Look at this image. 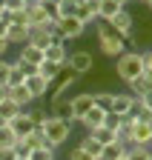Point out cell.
<instances>
[{"mask_svg": "<svg viewBox=\"0 0 152 160\" xmlns=\"http://www.w3.org/2000/svg\"><path fill=\"white\" fill-rule=\"evenodd\" d=\"M14 160H29V157H14Z\"/></svg>", "mask_w": 152, "mask_h": 160, "instance_id": "cell-44", "label": "cell"}, {"mask_svg": "<svg viewBox=\"0 0 152 160\" xmlns=\"http://www.w3.org/2000/svg\"><path fill=\"white\" fill-rule=\"evenodd\" d=\"M0 12H3V6H0Z\"/></svg>", "mask_w": 152, "mask_h": 160, "instance_id": "cell-49", "label": "cell"}, {"mask_svg": "<svg viewBox=\"0 0 152 160\" xmlns=\"http://www.w3.org/2000/svg\"><path fill=\"white\" fill-rule=\"evenodd\" d=\"M17 154H14V146L12 149H0V160H14Z\"/></svg>", "mask_w": 152, "mask_h": 160, "instance_id": "cell-38", "label": "cell"}, {"mask_svg": "<svg viewBox=\"0 0 152 160\" xmlns=\"http://www.w3.org/2000/svg\"><path fill=\"white\" fill-rule=\"evenodd\" d=\"M23 80H26V66L20 63V60H14V63L9 66V74H6V83H3V86H6V89H9V86H20Z\"/></svg>", "mask_w": 152, "mask_h": 160, "instance_id": "cell-19", "label": "cell"}, {"mask_svg": "<svg viewBox=\"0 0 152 160\" xmlns=\"http://www.w3.org/2000/svg\"><path fill=\"white\" fill-rule=\"evenodd\" d=\"M103 117H106V112H101L98 106H92V109H89V112H86V114L78 120V123H81V126L89 132V129H95V126H103Z\"/></svg>", "mask_w": 152, "mask_h": 160, "instance_id": "cell-20", "label": "cell"}, {"mask_svg": "<svg viewBox=\"0 0 152 160\" xmlns=\"http://www.w3.org/2000/svg\"><path fill=\"white\" fill-rule=\"evenodd\" d=\"M9 126H12V132L17 134V140H20V137H26L29 132H34V129H37V126L32 123V117H29V112H26V109H23L20 114H14V117L9 120Z\"/></svg>", "mask_w": 152, "mask_h": 160, "instance_id": "cell-10", "label": "cell"}, {"mask_svg": "<svg viewBox=\"0 0 152 160\" xmlns=\"http://www.w3.org/2000/svg\"><path fill=\"white\" fill-rule=\"evenodd\" d=\"M78 146H81V149H83V152H86L89 157H95V160H98V157H101V149H103V146H98V143H95V140H92L89 134H86V137L81 140V143H78Z\"/></svg>", "mask_w": 152, "mask_h": 160, "instance_id": "cell-28", "label": "cell"}, {"mask_svg": "<svg viewBox=\"0 0 152 160\" xmlns=\"http://www.w3.org/2000/svg\"><path fill=\"white\" fill-rule=\"evenodd\" d=\"M66 160H95V157H89L81 146H75V149H69V157H66Z\"/></svg>", "mask_w": 152, "mask_h": 160, "instance_id": "cell-33", "label": "cell"}, {"mask_svg": "<svg viewBox=\"0 0 152 160\" xmlns=\"http://www.w3.org/2000/svg\"><path fill=\"white\" fill-rule=\"evenodd\" d=\"M135 94H129V92H121V94H115L112 97V112H115L118 117H126L129 112H132V106H135Z\"/></svg>", "mask_w": 152, "mask_h": 160, "instance_id": "cell-11", "label": "cell"}, {"mask_svg": "<svg viewBox=\"0 0 152 160\" xmlns=\"http://www.w3.org/2000/svg\"><path fill=\"white\" fill-rule=\"evenodd\" d=\"M115 74H118V80H123V83H129V80L141 77V74H144V66H141V52L126 49L121 57H115Z\"/></svg>", "mask_w": 152, "mask_h": 160, "instance_id": "cell-2", "label": "cell"}, {"mask_svg": "<svg viewBox=\"0 0 152 160\" xmlns=\"http://www.w3.org/2000/svg\"><path fill=\"white\" fill-rule=\"evenodd\" d=\"M66 57H69L66 43H49L43 49V60H52V63H58V66H66Z\"/></svg>", "mask_w": 152, "mask_h": 160, "instance_id": "cell-14", "label": "cell"}, {"mask_svg": "<svg viewBox=\"0 0 152 160\" xmlns=\"http://www.w3.org/2000/svg\"><path fill=\"white\" fill-rule=\"evenodd\" d=\"M0 126H6V120H3V114H0Z\"/></svg>", "mask_w": 152, "mask_h": 160, "instance_id": "cell-43", "label": "cell"}, {"mask_svg": "<svg viewBox=\"0 0 152 160\" xmlns=\"http://www.w3.org/2000/svg\"><path fill=\"white\" fill-rule=\"evenodd\" d=\"M118 123H121V117H118L115 112H106V117H103V126H109V129H118Z\"/></svg>", "mask_w": 152, "mask_h": 160, "instance_id": "cell-34", "label": "cell"}, {"mask_svg": "<svg viewBox=\"0 0 152 160\" xmlns=\"http://www.w3.org/2000/svg\"><path fill=\"white\" fill-rule=\"evenodd\" d=\"M141 66H144V74L152 80V49H146V52H141Z\"/></svg>", "mask_w": 152, "mask_h": 160, "instance_id": "cell-31", "label": "cell"}, {"mask_svg": "<svg viewBox=\"0 0 152 160\" xmlns=\"http://www.w3.org/2000/svg\"><path fill=\"white\" fill-rule=\"evenodd\" d=\"M32 3H37V0H32Z\"/></svg>", "mask_w": 152, "mask_h": 160, "instance_id": "cell-47", "label": "cell"}, {"mask_svg": "<svg viewBox=\"0 0 152 160\" xmlns=\"http://www.w3.org/2000/svg\"><path fill=\"white\" fill-rule=\"evenodd\" d=\"M141 3H146V0H141Z\"/></svg>", "mask_w": 152, "mask_h": 160, "instance_id": "cell-46", "label": "cell"}, {"mask_svg": "<svg viewBox=\"0 0 152 160\" xmlns=\"http://www.w3.org/2000/svg\"><path fill=\"white\" fill-rule=\"evenodd\" d=\"M60 72H63V66H58V63H52V60H43V63L37 66V72H34V74H40L43 80H49V83H55V80L60 77Z\"/></svg>", "mask_w": 152, "mask_h": 160, "instance_id": "cell-21", "label": "cell"}, {"mask_svg": "<svg viewBox=\"0 0 152 160\" xmlns=\"http://www.w3.org/2000/svg\"><path fill=\"white\" fill-rule=\"evenodd\" d=\"M9 66H12L9 60H6V57H0V83H6V74H9Z\"/></svg>", "mask_w": 152, "mask_h": 160, "instance_id": "cell-36", "label": "cell"}, {"mask_svg": "<svg viewBox=\"0 0 152 160\" xmlns=\"http://www.w3.org/2000/svg\"><path fill=\"white\" fill-rule=\"evenodd\" d=\"M26 23L34 29V26H46V29H55V20L46 14V9L40 3H29L26 6Z\"/></svg>", "mask_w": 152, "mask_h": 160, "instance_id": "cell-5", "label": "cell"}, {"mask_svg": "<svg viewBox=\"0 0 152 160\" xmlns=\"http://www.w3.org/2000/svg\"><path fill=\"white\" fill-rule=\"evenodd\" d=\"M17 143V134L12 132V126L6 123V126H0V149H12Z\"/></svg>", "mask_w": 152, "mask_h": 160, "instance_id": "cell-27", "label": "cell"}, {"mask_svg": "<svg viewBox=\"0 0 152 160\" xmlns=\"http://www.w3.org/2000/svg\"><path fill=\"white\" fill-rule=\"evenodd\" d=\"M118 160H126V157H118Z\"/></svg>", "mask_w": 152, "mask_h": 160, "instance_id": "cell-45", "label": "cell"}, {"mask_svg": "<svg viewBox=\"0 0 152 160\" xmlns=\"http://www.w3.org/2000/svg\"><path fill=\"white\" fill-rule=\"evenodd\" d=\"M20 112H23V109H20V106H14L9 97L3 100V103H0V114H3V120H6V123H9V120H12L14 114H20Z\"/></svg>", "mask_w": 152, "mask_h": 160, "instance_id": "cell-29", "label": "cell"}, {"mask_svg": "<svg viewBox=\"0 0 152 160\" xmlns=\"http://www.w3.org/2000/svg\"><path fill=\"white\" fill-rule=\"evenodd\" d=\"M29 34H32V26H26V23H9L3 37L9 40V46H23L29 40Z\"/></svg>", "mask_w": 152, "mask_h": 160, "instance_id": "cell-7", "label": "cell"}, {"mask_svg": "<svg viewBox=\"0 0 152 160\" xmlns=\"http://www.w3.org/2000/svg\"><path fill=\"white\" fill-rule=\"evenodd\" d=\"M146 126H149V132H152V117H149V120H146Z\"/></svg>", "mask_w": 152, "mask_h": 160, "instance_id": "cell-41", "label": "cell"}, {"mask_svg": "<svg viewBox=\"0 0 152 160\" xmlns=\"http://www.w3.org/2000/svg\"><path fill=\"white\" fill-rule=\"evenodd\" d=\"M141 40H152V20L141 23Z\"/></svg>", "mask_w": 152, "mask_h": 160, "instance_id": "cell-35", "label": "cell"}, {"mask_svg": "<svg viewBox=\"0 0 152 160\" xmlns=\"http://www.w3.org/2000/svg\"><path fill=\"white\" fill-rule=\"evenodd\" d=\"M146 9H149V12H152V0H146Z\"/></svg>", "mask_w": 152, "mask_h": 160, "instance_id": "cell-42", "label": "cell"}, {"mask_svg": "<svg viewBox=\"0 0 152 160\" xmlns=\"http://www.w3.org/2000/svg\"><path fill=\"white\" fill-rule=\"evenodd\" d=\"M92 140H95V143H98V146H109V143H115V129H109V126H95V129H89L86 132Z\"/></svg>", "mask_w": 152, "mask_h": 160, "instance_id": "cell-16", "label": "cell"}, {"mask_svg": "<svg viewBox=\"0 0 152 160\" xmlns=\"http://www.w3.org/2000/svg\"><path fill=\"white\" fill-rule=\"evenodd\" d=\"M37 132L43 134V143H49V146H63L66 140H69V134H72V123L69 120H60V117H46L43 120V126H37Z\"/></svg>", "mask_w": 152, "mask_h": 160, "instance_id": "cell-1", "label": "cell"}, {"mask_svg": "<svg viewBox=\"0 0 152 160\" xmlns=\"http://www.w3.org/2000/svg\"><path fill=\"white\" fill-rule=\"evenodd\" d=\"M52 117H60V120H69V123H75V117H72V100L69 97H58V100H52Z\"/></svg>", "mask_w": 152, "mask_h": 160, "instance_id": "cell-15", "label": "cell"}, {"mask_svg": "<svg viewBox=\"0 0 152 160\" xmlns=\"http://www.w3.org/2000/svg\"><path fill=\"white\" fill-rule=\"evenodd\" d=\"M23 86L29 89V94L34 97V100H43L46 94H49V80H43L40 74H26V80H23Z\"/></svg>", "mask_w": 152, "mask_h": 160, "instance_id": "cell-8", "label": "cell"}, {"mask_svg": "<svg viewBox=\"0 0 152 160\" xmlns=\"http://www.w3.org/2000/svg\"><path fill=\"white\" fill-rule=\"evenodd\" d=\"M26 3H32V0H26Z\"/></svg>", "mask_w": 152, "mask_h": 160, "instance_id": "cell-48", "label": "cell"}, {"mask_svg": "<svg viewBox=\"0 0 152 160\" xmlns=\"http://www.w3.org/2000/svg\"><path fill=\"white\" fill-rule=\"evenodd\" d=\"M149 154H152V146H126L123 152L126 160H149Z\"/></svg>", "mask_w": 152, "mask_h": 160, "instance_id": "cell-24", "label": "cell"}, {"mask_svg": "<svg viewBox=\"0 0 152 160\" xmlns=\"http://www.w3.org/2000/svg\"><path fill=\"white\" fill-rule=\"evenodd\" d=\"M26 112H29V117H32V123H34V126H43V120L49 117L43 109H26Z\"/></svg>", "mask_w": 152, "mask_h": 160, "instance_id": "cell-32", "label": "cell"}, {"mask_svg": "<svg viewBox=\"0 0 152 160\" xmlns=\"http://www.w3.org/2000/svg\"><path fill=\"white\" fill-rule=\"evenodd\" d=\"M63 69H69V72H75L78 77H83V74H89L95 69V54L89 49H78V52H72L66 57V66Z\"/></svg>", "mask_w": 152, "mask_h": 160, "instance_id": "cell-3", "label": "cell"}, {"mask_svg": "<svg viewBox=\"0 0 152 160\" xmlns=\"http://www.w3.org/2000/svg\"><path fill=\"white\" fill-rule=\"evenodd\" d=\"M123 152H126V146L121 143V140H115V143H109V146L101 149V157L98 160H118V157H123Z\"/></svg>", "mask_w": 152, "mask_h": 160, "instance_id": "cell-22", "label": "cell"}, {"mask_svg": "<svg viewBox=\"0 0 152 160\" xmlns=\"http://www.w3.org/2000/svg\"><path fill=\"white\" fill-rule=\"evenodd\" d=\"M138 100H141V103H144V106H146V109L152 112V89H149V92H144V94H141Z\"/></svg>", "mask_w": 152, "mask_h": 160, "instance_id": "cell-37", "label": "cell"}, {"mask_svg": "<svg viewBox=\"0 0 152 160\" xmlns=\"http://www.w3.org/2000/svg\"><path fill=\"white\" fill-rule=\"evenodd\" d=\"M98 46H101V54L103 57H121L123 52H126V43H123V37L121 34H109V37H101L98 40Z\"/></svg>", "mask_w": 152, "mask_h": 160, "instance_id": "cell-6", "label": "cell"}, {"mask_svg": "<svg viewBox=\"0 0 152 160\" xmlns=\"http://www.w3.org/2000/svg\"><path fill=\"white\" fill-rule=\"evenodd\" d=\"M0 6H3V12H9V14H12V12H23L29 3H26V0H3Z\"/></svg>", "mask_w": 152, "mask_h": 160, "instance_id": "cell-30", "label": "cell"}, {"mask_svg": "<svg viewBox=\"0 0 152 160\" xmlns=\"http://www.w3.org/2000/svg\"><path fill=\"white\" fill-rule=\"evenodd\" d=\"M129 146H152V132L146 123H141V120H135L132 123V140Z\"/></svg>", "mask_w": 152, "mask_h": 160, "instance_id": "cell-12", "label": "cell"}, {"mask_svg": "<svg viewBox=\"0 0 152 160\" xmlns=\"http://www.w3.org/2000/svg\"><path fill=\"white\" fill-rule=\"evenodd\" d=\"M52 32H55V29H46V26H34L26 43H32V46H37V49H46V46L52 43Z\"/></svg>", "mask_w": 152, "mask_h": 160, "instance_id": "cell-17", "label": "cell"}, {"mask_svg": "<svg viewBox=\"0 0 152 160\" xmlns=\"http://www.w3.org/2000/svg\"><path fill=\"white\" fill-rule=\"evenodd\" d=\"M0 3H3V0H0Z\"/></svg>", "mask_w": 152, "mask_h": 160, "instance_id": "cell-51", "label": "cell"}, {"mask_svg": "<svg viewBox=\"0 0 152 160\" xmlns=\"http://www.w3.org/2000/svg\"><path fill=\"white\" fill-rule=\"evenodd\" d=\"M6 97L12 100L14 106H20V109H26L29 103H34V97L29 94V89H26L23 83H20V86H9V89H6Z\"/></svg>", "mask_w": 152, "mask_h": 160, "instance_id": "cell-13", "label": "cell"}, {"mask_svg": "<svg viewBox=\"0 0 152 160\" xmlns=\"http://www.w3.org/2000/svg\"><path fill=\"white\" fill-rule=\"evenodd\" d=\"M3 100H6V86L0 83V103H3Z\"/></svg>", "mask_w": 152, "mask_h": 160, "instance_id": "cell-40", "label": "cell"}, {"mask_svg": "<svg viewBox=\"0 0 152 160\" xmlns=\"http://www.w3.org/2000/svg\"><path fill=\"white\" fill-rule=\"evenodd\" d=\"M72 100V117H75V123L95 106V100H92V92H81V94H75V97H69Z\"/></svg>", "mask_w": 152, "mask_h": 160, "instance_id": "cell-9", "label": "cell"}, {"mask_svg": "<svg viewBox=\"0 0 152 160\" xmlns=\"http://www.w3.org/2000/svg\"><path fill=\"white\" fill-rule=\"evenodd\" d=\"M126 86L132 89L129 94H135V97H141L144 92H149V89H152V80H149L146 74H141V77H135V80H129V83H126Z\"/></svg>", "mask_w": 152, "mask_h": 160, "instance_id": "cell-23", "label": "cell"}, {"mask_svg": "<svg viewBox=\"0 0 152 160\" xmlns=\"http://www.w3.org/2000/svg\"><path fill=\"white\" fill-rule=\"evenodd\" d=\"M121 9H126V6H121L118 0H98V6H95V12H98V20H112Z\"/></svg>", "mask_w": 152, "mask_h": 160, "instance_id": "cell-18", "label": "cell"}, {"mask_svg": "<svg viewBox=\"0 0 152 160\" xmlns=\"http://www.w3.org/2000/svg\"><path fill=\"white\" fill-rule=\"evenodd\" d=\"M149 160H152V154H149Z\"/></svg>", "mask_w": 152, "mask_h": 160, "instance_id": "cell-50", "label": "cell"}, {"mask_svg": "<svg viewBox=\"0 0 152 160\" xmlns=\"http://www.w3.org/2000/svg\"><path fill=\"white\" fill-rule=\"evenodd\" d=\"M29 160H58V154H55V146L43 143V146H37V149L29 154Z\"/></svg>", "mask_w": 152, "mask_h": 160, "instance_id": "cell-26", "label": "cell"}, {"mask_svg": "<svg viewBox=\"0 0 152 160\" xmlns=\"http://www.w3.org/2000/svg\"><path fill=\"white\" fill-rule=\"evenodd\" d=\"M9 49H12V46H9V40H6V37H0V57H6Z\"/></svg>", "mask_w": 152, "mask_h": 160, "instance_id": "cell-39", "label": "cell"}, {"mask_svg": "<svg viewBox=\"0 0 152 160\" xmlns=\"http://www.w3.org/2000/svg\"><path fill=\"white\" fill-rule=\"evenodd\" d=\"M55 32H58V34L66 40V43H69V40H78V37H83V34H86V26H83L81 20L72 14V17H60L58 23H55Z\"/></svg>", "mask_w": 152, "mask_h": 160, "instance_id": "cell-4", "label": "cell"}, {"mask_svg": "<svg viewBox=\"0 0 152 160\" xmlns=\"http://www.w3.org/2000/svg\"><path fill=\"white\" fill-rule=\"evenodd\" d=\"M112 97H115V92H92V100L101 112H112Z\"/></svg>", "mask_w": 152, "mask_h": 160, "instance_id": "cell-25", "label": "cell"}]
</instances>
